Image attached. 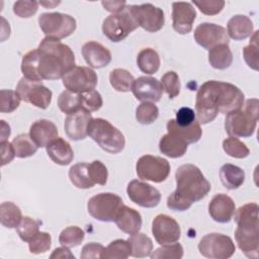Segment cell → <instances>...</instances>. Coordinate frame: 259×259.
<instances>
[{
    "instance_id": "1",
    "label": "cell",
    "mask_w": 259,
    "mask_h": 259,
    "mask_svg": "<svg viewBox=\"0 0 259 259\" xmlns=\"http://www.w3.org/2000/svg\"><path fill=\"white\" fill-rule=\"evenodd\" d=\"M244 93L234 84L209 80L200 85L195 99V113L199 123L212 121L219 113L227 114L244 105Z\"/></svg>"
},
{
    "instance_id": "2",
    "label": "cell",
    "mask_w": 259,
    "mask_h": 259,
    "mask_svg": "<svg viewBox=\"0 0 259 259\" xmlns=\"http://www.w3.org/2000/svg\"><path fill=\"white\" fill-rule=\"evenodd\" d=\"M177 188L167 198L168 208L176 211L188 209L193 202L204 198L211 185L200 169L193 164H184L175 173Z\"/></svg>"
},
{
    "instance_id": "3",
    "label": "cell",
    "mask_w": 259,
    "mask_h": 259,
    "mask_svg": "<svg viewBox=\"0 0 259 259\" xmlns=\"http://www.w3.org/2000/svg\"><path fill=\"white\" fill-rule=\"evenodd\" d=\"M37 72L41 80H58L75 67V55L60 39L46 36L38 45Z\"/></svg>"
},
{
    "instance_id": "4",
    "label": "cell",
    "mask_w": 259,
    "mask_h": 259,
    "mask_svg": "<svg viewBox=\"0 0 259 259\" xmlns=\"http://www.w3.org/2000/svg\"><path fill=\"white\" fill-rule=\"evenodd\" d=\"M258 104L257 98H251L241 108L227 113L225 119L227 134L236 138L253 136L258 121Z\"/></svg>"
},
{
    "instance_id": "5",
    "label": "cell",
    "mask_w": 259,
    "mask_h": 259,
    "mask_svg": "<svg viewBox=\"0 0 259 259\" xmlns=\"http://www.w3.org/2000/svg\"><path fill=\"white\" fill-rule=\"evenodd\" d=\"M87 134L102 150L110 154L121 152L125 146L123 134L108 120L101 117L92 118Z\"/></svg>"
},
{
    "instance_id": "6",
    "label": "cell",
    "mask_w": 259,
    "mask_h": 259,
    "mask_svg": "<svg viewBox=\"0 0 259 259\" xmlns=\"http://www.w3.org/2000/svg\"><path fill=\"white\" fill-rule=\"evenodd\" d=\"M138 27L139 24L132 13L131 5H126L122 11L110 14L103 20L102 32L109 40L118 42Z\"/></svg>"
},
{
    "instance_id": "7",
    "label": "cell",
    "mask_w": 259,
    "mask_h": 259,
    "mask_svg": "<svg viewBox=\"0 0 259 259\" xmlns=\"http://www.w3.org/2000/svg\"><path fill=\"white\" fill-rule=\"evenodd\" d=\"M123 205L120 196L112 192H102L92 196L87 203L89 214L100 222H114L117 212Z\"/></svg>"
},
{
    "instance_id": "8",
    "label": "cell",
    "mask_w": 259,
    "mask_h": 259,
    "mask_svg": "<svg viewBox=\"0 0 259 259\" xmlns=\"http://www.w3.org/2000/svg\"><path fill=\"white\" fill-rule=\"evenodd\" d=\"M38 24L47 36L58 39L71 35L77 26L74 17L61 12L41 13L38 16Z\"/></svg>"
},
{
    "instance_id": "9",
    "label": "cell",
    "mask_w": 259,
    "mask_h": 259,
    "mask_svg": "<svg viewBox=\"0 0 259 259\" xmlns=\"http://www.w3.org/2000/svg\"><path fill=\"white\" fill-rule=\"evenodd\" d=\"M199 253L209 259H227L236 251L233 240L223 234L210 233L201 238L198 243Z\"/></svg>"
},
{
    "instance_id": "10",
    "label": "cell",
    "mask_w": 259,
    "mask_h": 259,
    "mask_svg": "<svg viewBox=\"0 0 259 259\" xmlns=\"http://www.w3.org/2000/svg\"><path fill=\"white\" fill-rule=\"evenodd\" d=\"M170 163L162 157L144 155L137 164L136 171L142 180L161 183L165 181L170 174Z\"/></svg>"
},
{
    "instance_id": "11",
    "label": "cell",
    "mask_w": 259,
    "mask_h": 259,
    "mask_svg": "<svg viewBox=\"0 0 259 259\" xmlns=\"http://www.w3.org/2000/svg\"><path fill=\"white\" fill-rule=\"evenodd\" d=\"M15 91L21 100L40 109L48 108L52 101V91L40 81H32L22 77L17 83Z\"/></svg>"
},
{
    "instance_id": "12",
    "label": "cell",
    "mask_w": 259,
    "mask_h": 259,
    "mask_svg": "<svg viewBox=\"0 0 259 259\" xmlns=\"http://www.w3.org/2000/svg\"><path fill=\"white\" fill-rule=\"evenodd\" d=\"M62 80L67 90L75 93H83L95 89L98 78L91 68L75 66L63 76Z\"/></svg>"
},
{
    "instance_id": "13",
    "label": "cell",
    "mask_w": 259,
    "mask_h": 259,
    "mask_svg": "<svg viewBox=\"0 0 259 259\" xmlns=\"http://www.w3.org/2000/svg\"><path fill=\"white\" fill-rule=\"evenodd\" d=\"M131 10L139 26L149 32H157L164 26V11L151 3L131 5Z\"/></svg>"
},
{
    "instance_id": "14",
    "label": "cell",
    "mask_w": 259,
    "mask_h": 259,
    "mask_svg": "<svg viewBox=\"0 0 259 259\" xmlns=\"http://www.w3.org/2000/svg\"><path fill=\"white\" fill-rule=\"evenodd\" d=\"M194 39L203 49L209 51L219 45H229L227 29L219 24L203 22L194 29Z\"/></svg>"
},
{
    "instance_id": "15",
    "label": "cell",
    "mask_w": 259,
    "mask_h": 259,
    "mask_svg": "<svg viewBox=\"0 0 259 259\" xmlns=\"http://www.w3.org/2000/svg\"><path fill=\"white\" fill-rule=\"evenodd\" d=\"M126 193L133 202L146 208L157 206L161 200V193L157 188L137 179L127 184Z\"/></svg>"
},
{
    "instance_id": "16",
    "label": "cell",
    "mask_w": 259,
    "mask_h": 259,
    "mask_svg": "<svg viewBox=\"0 0 259 259\" xmlns=\"http://www.w3.org/2000/svg\"><path fill=\"white\" fill-rule=\"evenodd\" d=\"M152 233L158 244L167 245L175 243L180 239L181 229L172 217L161 213L153 220Z\"/></svg>"
},
{
    "instance_id": "17",
    "label": "cell",
    "mask_w": 259,
    "mask_h": 259,
    "mask_svg": "<svg viewBox=\"0 0 259 259\" xmlns=\"http://www.w3.org/2000/svg\"><path fill=\"white\" fill-rule=\"evenodd\" d=\"M132 91L135 97L142 102H158L163 95L162 83L154 77L141 76L135 79Z\"/></svg>"
},
{
    "instance_id": "18",
    "label": "cell",
    "mask_w": 259,
    "mask_h": 259,
    "mask_svg": "<svg viewBox=\"0 0 259 259\" xmlns=\"http://www.w3.org/2000/svg\"><path fill=\"white\" fill-rule=\"evenodd\" d=\"M235 239L238 247L245 256L251 259L258 258L259 252V226L237 227Z\"/></svg>"
},
{
    "instance_id": "19",
    "label": "cell",
    "mask_w": 259,
    "mask_h": 259,
    "mask_svg": "<svg viewBox=\"0 0 259 259\" xmlns=\"http://www.w3.org/2000/svg\"><path fill=\"white\" fill-rule=\"evenodd\" d=\"M92 118L90 111L83 108L68 114L64 123L65 133L68 138L73 141L84 140L88 136L87 128Z\"/></svg>"
},
{
    "instance_id": "20",
    "label": "cell",
    "mask_w": 259,
    "mask_h": 259,
    "mask_svg": "<svg viewBox=\"0 0 259 259\" xmlns=\"http://www.w3.org/2000/svg\"><path fill=\"white\" fill-rule=\"evenodd\" d=\"M196 18L195 8L189 2L172 3V26L179 34H186L192 30Z\"/></svg>"
},
{
    "instance_id": "21",
    "label": "cell",
    "mask_w": 259,
    "mask_h": 259,
    "mask_svg": "<svg viewBox=\"0 0 259 259\" xmlns=\"http://www.w3.org/2000/svg\"><path fill=\"white\" fill-rule=\"evenodd\" d=\"M236 210L234 200L227 194H215L208 203V213L210 218L221 224L229 223Z\"/></svg>"
},
{
    "instance_id": "22",
    "label": "cell",
    "mask_w": 259,
    "mask_h": 259,
    "mask_svg": "<svg viewBox=\"0 0 259 259\" xmlns=\"http://www.w3.org/2000/svg\"><path fill=\"white\" fill-rule=\"evenodd\" d=\"M82 56L85 62L94 69L106 67L111 62V53L100 42L90 40L83 45Z\"/></svg>"
},
{
    "instance_id": "23",
    "label": "cell",
    "mask_w": 259,
    "mask_h": 259,
    "mask_svg": "<svg viewBox=\"0 0 259 259\" xmlns=\"http://www.w3.org/2000/svg\"><path fill=\"white\" fill-rule=\"evenodd\" d=\"M29 136L38 148H45L58 138V128L49 119H38L30 125Z\"/></svg>"
},
{
    "instance_id": "24",
    "label": "cell",
    "mask_w": 259,
    "mask_h": 259,
    "mask_svg": "<svg viewBox=\"0 0 259 259\" xmlns=\"http://www.w3.org/2000/svg\"><path fill=\"white\" fill-rule=\"evenodd\" d=\"M117 228L128 235L138 233L142 228V217L141 213L135 208L122 205L117 212L114 220Z\"/></svg>"
},
{
    "instance_id": "25",
    "label": "cell",
    "mask_w": 259,
    "mask_h": 259,
    "mask_svg": "<svg viewBox=\"0 0 259 259\" xmlns=\"http://www.w3.org/2000/svg\"><path fill=\"white\" fill-rule=\"evenodd\" d=\"M46 149L48 156L58 165H69L74 159V152L71 145L63 138L55 139L46 147Z\"/></svg>"
},
{
    "instance_id": "26",
    "label": "cell",
    "mask_w": 259,
    "mask_h": 259,
    "mask_svg": "<svg viewBox=\"0 0 259 259\" xmlns=\"http://www.w3.org/2000/svg\"><path fill=\"white\" fill-rule=\"evenodd\" d=\"M227 32L235 40L245 39L253 34V22L246 15H235L228 21Z\"/></svg>"
},
{
    "instance_id": "27",
    "label": "cell",
    "mask_w": 259,
    "mask_h": 259,
    "mask_svg": "<svg viewBox=\"0 0 259 259\" xmlns=\"http://www.w3.org/2000/svg\"><path fill=\"white\" fill-rule=\"evenodd\" d=\"M187 146L188 144L186 142L172 133L164 135L159 142L160 152L173 159L182 157L187 151Z\"/></svg>"
},
{
    "instance_id": "28",
    "label": "cell",
    "mask_w": 259,
    "mask_h": 259,
    "mask_svg": "<svg viewBox=\"0 0 259 259\" xmlns=\"http://www.w3.org/2000/svg\"><path fill=\"white\" fill-rule=\"evenodd\" d=\"M167 131L168 133L178 136L188 145L198 142L202 135V130L198 120H195L189 126H180L176 123L175 119H169L167 122Z\"/></svg>"
},
{
    "instance_id": "29",
    "label": "cell",
    "mask_w": 259,
    "mask_h": 259,
    "mask_svg": "<svg viewBox=\"0 0 259 259\" xmlns=\"http://www.w3.org/2000/svg\"><path fill=\"white\" fill-rule=\"evenodd\" d=\"M220 178L222 184L230 190L239 188L245 181V172L242 168L233 165L225 164L220 170Z\"/></svg>"
},
{
    "instance_id": "30",
    "label": "cell",
    "mask_w": 259,
    "mask_h": 259,
    "mask_svg": "<svg viewBox=\"0 0 259 259\" xmlns=\"http://www.w3.org/2000/svg\"><path fill=\"white\" fill-rule=\"evenodd\" d=\"M208 62L218 70H225L233 63V54L229 45H219L208 51Z\"/></svg>"
},
{
    "instance_id": "31",
    "label": "cell",
    "mask_w": 259,
    "mask_h": 259,
    "mask_svg": "<svg viewBox=\"0 0 259 259\" xmlns=\"http://www.w3.org/2000/svg\"><path fill=\"white\" fill-rule=\"evenodd\" d=\"M160 57L159 54L151 48L143 49L137 57V65L139 69L148 75L156 73L160 68Z\"/></svg>"
},
{
    "instance_id": "32",
    "label": "cell",
    "mask_w": 259,
    "mask_h": 259,
    "mask_svg": "<svg viewBox=\"0 0 259 259\" xmlns=\"http://www.w3.org/2000/svg\"><path fill=\"white\" fill-rule=\"evenodd\" d=\"M69 178L77 188L87 189L95 185L90 177L89 163H77L73 165L69 170Z\"/></svg>"
},
{
    "instance_id": "33",
    "label": "cell",
    "mask_w": 259,
    "mask_h": 259,
    "mask_svg": "<svg viewBox=\"0 0 259 259\" xmlns=\"http://www.w3.org/2000/svg\"><path fill=\"white\" fill-rule=\"evenodd\" d=\"M127 241L131 244V256L135 258L149 257L153 252L152 240L143 233H136L132 235Z\"/></svg>"
},
{
    "instance_id": "34",
    "label": "cell",
    "mask_w": 259,
    "mask_h": 259,
    "mask_svg": "<svg viewBox=\"0 0 259 259\" xmlns=\"http://www.w3.org/2000/svg\"><path fill=\"white\" fill-rule=\"evenodd\" d=\"M259 206L255 202H249L235 210V222L238 227L242 226H259L258 222Z\"/></svg>"
},
{
    "instance_id": "35",
    "label": "cell",
    "mask_w": 259,
    "mask_h": 259,
    "mask_svg": "<svg viewBox=\"0 0 259 259\" xmlns=\"http://www.w3.org/2000/svg\"><path fill=\"white\" fill-rule=\"evenodd\" d=\"M22 219L20 208L11 201L2 202L0 205V221L2 226L13 229L18 226Z\"/></svg>"
},
{
    "instance_id": "36",
    "label": "cell",
    "mask_w": 259,
    "mask_h": 259,
    "mask_svg": "<svg viewBox=\"0 0 259 259\" xmlns=\"http://www.w3.org/2000/svg\"><path fill=\"white\" fill-rule=\"evenodd\" d=\"M134 81V76L125 69L116 68L113 69L109 74V82L111 86L118 92H127L132 90Z\"/></svg>"
},
{
    "instance_id": "37",
    "label": "cell",
    "mask_w": 259,
    "mask_h": 259,
    "mask_svg": "<svg viewBox=\"0 0 259 259\" xmlns=\"http://www.w3.org/2000/svg\"><path fill=\"white\" fill-rule=\"evenodd\" d=\"M131 244L127 240L117 239L112 241L102 252L101 258L105 259H126L131 256Z\"/></svg>"
},
{
    "instance_id": "38",
    "label": "cell",
    "mask_w": 259,
    "mask_h": 259,
    "mask_svg": "<svg viewBox=\"0 0 259 259\" xmlns=\"http://www.w3.org/2000/svg\"><path fill=\"white\" fill-rule=\"evenodd\" d=\"M12 145L15 151V156L18 158H27L33 156L38 149L30 136L27 134H20L16 136L12 141Z\"/></svg>"
},
{
    "instance_id": "39",
    "label": "cell",
    "mask_w": 259,
    "mask_h": 259,
    "mask_svg": "<svg viewBox=\"0 0 259 259\" xmlns=\"http://www.w3.org/2000/svg\"><path fill=\"white\" fill-rule=\"evenodd\" d=\"M58 106L60 110L66 114H70L81 109L80 93H75L69 90L63 91L59 95Z\"/></svg>"
},
{
    "instance_id": "40",
    "label": "cell",
    "mask_w": 259,
    "mask_h": 259,
    "mask_svg": "<svg viewBox=\"0 0 259 259\" xmlns=\"http://www.w3.org/2000/svg\"><path fill=\"white\" fill-rule=\"evenodd\" d=\"M21 72L23 77L32 81H40L41 79L37 72V50H32L26 53L21 61Z\"/></svg>"
},
{
    "instance_id": "41",
    "label": "cell",
    "mask_w": 259,
    "mask_h": 259,
    "mask_svg": "<svg viewBox=\"0 0 259 259\" xmlns=\"http://www.w3.org/2000/svg\"><path fill=\"white\" fill-rule=\"evenodd\" d=\"M85 237L84 231L77 226H70L64 229L59 236V243L62 246L73 248L79 246Z\"/></svg>"
},
{
    "instance_id": "42",
    "label": "cell",
    "mask_w": 259,
    "mask_h": 259,
    "mask_svg": "<svg viewBox=\"0 0 259 259\" xmlns=\"http://www.w3.org/2000/svg\"><path fill=\"white\" fill-rule=\"evenodd\" d=\"M19 238L24 242H30L39 232V223L30 217H22L16 227Z\"/></svg>"
},
{
    "instance_id": "43",
    "label": "cell",
    "mask_w": 259,
    "mask_h": 259,
    "mask_svg": "<svg viewBox=\"0 0 259 259\" xmlns=\"http://www.w3.org/2000/svg\"><path fill=\"white\" fill-rule=\"evenodd\" d=\"M223 149L229 156L237 159L246 158L250 154L248 147L236 137H230L224 140Z\"/></svg>"
},
{
    "instance_id": "44",
    "label": "cell",
    "mask_w": 259,
    "mask_h": 259,
    "mask_svg": "<svg viewBox=\"0 0 259 259\" xmlns=\"http://www.w3.org/2000/svg\"><path fill=\"white\" fill-rule=\"evenodd\" d=\"M159 115V109L153 102H142L136 109V118L142 124L153 123Z\"/></svg>"
},
{
    "instance_id": "45",
    "label": "cell",
    "mask_w": 259,
    "mask_h": 259,
    "mask_svg": "<svg viewBox=\"0 0 259 259\" xmlns=\"http://www.w3.org/2000/svg\"><path fill=\"white\" fill-rule=\"evenodd\" d=\"M150 257L152 259H181L183 257V247L179 243L162 245L156 249Z\"/></svg>"
},
{
    "instance_id": "46",
    "label": "cell",
    "mask_w": 259,
    "mask_h": 259,
    "mask_svg": "<svg viewBox=\"0 0 259 259\" xmlns=\"http://www.w3.org/2000/svg\"><path fill=\"white\" fill-rule=\"evenodd\" d=\"M258 30L253 32L250 44L243 49V57L246 64L255 71H258Z\"/></svg>"
},
{
    "instance_id": "47",
    "label": "cell",
    "mask_w": 259,
    "mask_h": 259,
    "mask_svg": "<svg viewBox=\"0 0 259 259\" xmlns=\"http://www.w3.org/2000/svg\"><path fill=\"white\" fill-rule=\"evenodd\" d=\"M161 83H162L163 89L165 90V92L167 93L170 99H173L176 96H178L181 85H180L178 74L176 72L174 71L166 72L161 78Z\"/></svg>"
},
{
    "instance_id": "48",
    "label": "cell",
    "mask_w": 259,
    "mask_h": 259,
    "mask_svg": "<svg viewBox=\"0 0 259 259\" xmlns=\"http://www.w3.org/2000/svg\"><path fill=\"white\" fill-rule=\"evenodd\" d=\"M20 97L16 91L2 89L0 91V111L2 113H10L14 111L20 103Z\"/></svg>"
},
{
    "instance_id": "49",
    "label": "cell",
    "mask_w": 259,
    "mask_h": 259,
    "mask_svg": "<svg viewBox=\"0 0 259 259\" xmlns=\"http://www.w3.org/2000/svg\"><path fill=\"white\" fill-rule=\"evenodd\" d=\"M81 97V107L87 111H97L101 108L103 101L100 93L93 89L87 92L80 93Z\"/></svg>"
},
{
    "instance_id": "50",
    "label": "cell",
    "mask_w": 259,
    "mask_h": 259,
    "mask_svg": "<svg viewBox=\"0 0 259 259\" xmlns=\"http://www.w3.org/2000/svg\"><path fill=\"white\" fill-rule=\"evenodd\" d=\"M52 245V237L47 232H38V234L28 242V248L32 254L46 253Z\"/></svg>"
},
{
    "instance_id": "51",
    "label": "cell",
    "mask_w": 259,
    "mask_h": 259,
    "mask_svg": "<svg viewBox=\"0 0 259 259\" xmlns=\"http://www.w3.org/2000/svg\"><path fill=\"white\" fill-rule=\"evenodd\" d=\"M192 3L205 15H215L225 7L224 0H193Z\"/></svg>"
},
{
    "instance_id": "52",
    "label": "cell",
    "mask_w": 259,
    "mask_h": 259,
    "mask_svg": "<svg viewBox=\"0 0 259 259\" xmlns=\"http://www.w3.org/2000/svg\"><path fill=\"white\" fill-rule=\"evenodd\" d=\"M89 173L94 184L104 185L107 182L108 171L106 166L102 162L98 160L91 162L89 164Z\"/></svg>"
},
{
    "instance_id": "53",
    "label": "cell",
    "mask_w": 259,
    "mask_h": 259,
    "mask_svg": "<svg viewBox=\"0 0 259 259\" xmlns=\"http://www.w3.org/2000/svg\"><path fill=\"white\" fill-rule=\"evenodd\" d=\"M38 4L39 3L36 1H26V0L16 1L13 4V12L21 18H28L36 13Z\"/></svg>"
},
{
    "instance_id": "54",
    "label": "cell",
    "mask_w": 259,
    "mask_h": 259,
    "mask_svg": "<svg viewBox=\"0 0 259 259\" xmlns=\"http://www.w3.org/2000/svg\"><path fill=\"white\" fill-rule=\"evenodd\" d=\"M196 120V113L190 107H181L176 112L175 121L180 126H189Z\"/></svg>"
},
{
    "instance_id": "55",
    "label": "cell",
    "mask_w": 259,
    "mask_h": 259,
    "mask_svg": "<svg viewBox=\"0 0 259 259\" xmlns=\"http://www.w3.org/2000/svg\"><path fill=\"white\" fill-rule=\"evenodd\" d=\"M104 247L99 243H88L82 248V252L80 254L81 259H98L101 258Z\"/></svg>"
},
{
    "instance_id": "56",
    "label": "cell",
    "mask_w": 259,
    "mask_h": 259,
    "mask_svg": "<svg viewBox=\"0 0 259 259\" xmlns=\"http://www.w3.org/2000/svg\"><path fill=\"white\" fill-rule=\"evenodd\" d=\"M0 146H1V154H2L1 155V166H4L13 160V158L15 157V151H14L12 143H9L8 141L1 142Z\"/></svg>"
},
{
    "instance_id": "57",
    "label": "cell",
    "mask_w": 259,
    "mask_h": 259,
    "mask_svg": "<svg viewBox=\"0 0 259 259\" xmlns=\"http://www.w3.org/2000/svg\"><path fill=\"white\" fill-rule=\"evenodd\" d=\"M101 4L105 10L111 12L112 14L122 11L126 6L125 1H102Z\"/></svg>"
},
{
    "instance_id": "58",
    "label": "cell",
    "mask_w": 259,
    "mask_h": 259,
    "mask_svg": "<svg viewBox=\"0 0 259 259\" xmlns=\"http://www.w3.org/2000/svg\"><path fill=\"white\" fill-rule=\"evenodd\" d=\"M51 259H64V258H70V259H74L75 256L70 252V250L68 249V247H60V248H57L53 251V253L51 254L50 256Z\"/></svg>"
},
{
    "instance_id": "59",
    "label": "cell",
    "mask_w": 259,
    "mask_h": 259,
    "mask_svg": "<svg viewBox=\"0 0 259 259\" xmlns=\"http://www.w3.org/2000/svg\"><path fill=\"white\" fill-rule=\"evenodd\" d=\"M10 136V126L5 123L4 120H1V142L6 141V139Z\"/></svg>"
},
{
    "instance_id": "60",
    "label": "cell",
    "mask_w": 259,
    "mask_h": 259,
    "mask_svg": "<svg viewBox=\"0 0 259 259\" xmlns=\"http://www.w3.org/2000/svg\"><path fill=\"white\" fill-rule=\"evenodd\" d=\"M40 5H44V6H46V7H54L55 5H58V4H60V1H58V2H51V1H49V2H38Z\"/></svg>"
}]
</instances>
